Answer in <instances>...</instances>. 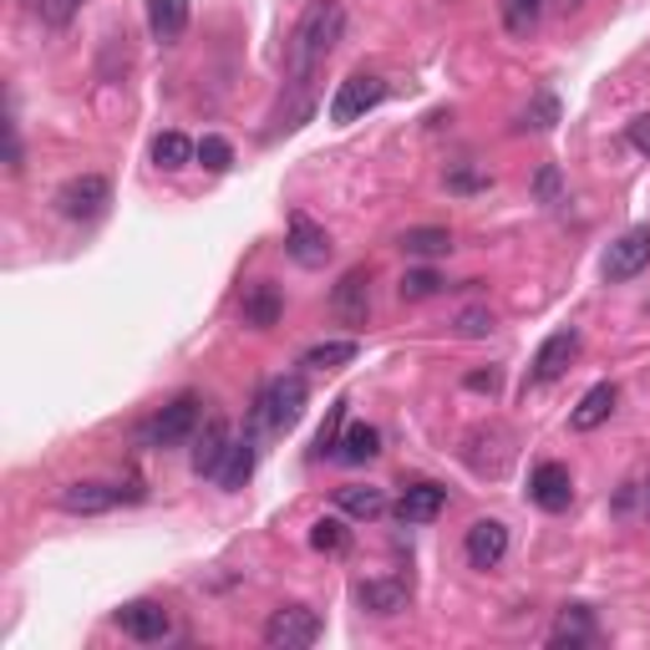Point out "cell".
Instances as JSON below:
<instances>
[{"mask_svg": "<svg viewBox=\"0 0 650 650\" xmlns=\"http://www.w3.org/2000/svg\"><path fill=\"white\" fill-rule=\"evenodd\" d=\"M341 31H346V11H341V0H311L301 11V21H295V37H290V57H285V72H290V102H280L275 122L280 128H301V118L311 112L315 102V77H321V67L331 61V51H336Z\"/></svg>", "mask_w": 650, "mask_h": 650, "instance_id": "obj_1", "label": "cell"}, {"mask_svg": "<svg viewBox=\"0 0 650 650\" xmlns=\"http://www.w3.org/2000/svg\"><path fill=\"white\" fill-rule=\"evenodd\" d=\"M305 402H311L305 376H275V382H265V392L254 397V422L270 427V433H290V427L305 417Z\"/></svg>", "mask_w": 650, "mask_h": 650, "instance_id": "obj_2", "label": "cell"}, {"mask_svg": "<svg viewBox=\"0 0 650 650\" xmlns=\"http://www.w3.org/2000/svg\"><path fill=\"white\" fill-rule=\"evenodd\" d=\"M199 433V397L193 392H183V397H173L169 407H158L153 417L143 422V433H138V443L143 447H179V443H189V437Z\"/></svg>", "mask_w": 650, "mask_h": 650, "instance_id": "obj_3", "label": "cell"}, {"mask_svg": "<svg viewBox=\"0 0 650 650\" xmlns=\"http://www.w3.org/2000/svg\"><path fill=\"white\" fill-rule=\"evenodd\" d=\"M321 615L311 605H280L265 620V646L270 650H311L321 640Z\"/></svg>", "mask_w": 650, "mask_h": 650, "instance_id": "obj_4", "label": "cell"}, {"mask_svg": "<svg viewBox=\"0 0 650 650\" xmlns=\"http://www.w3.org/2000/svg\"><path fill=\"white\" fill-rule=\"evenodd\" d=\"M386 102V82L372 72H351L346 82L336 87V97H331V122H356L366 118L372 108H382Z\"/></svg>", "mask_w": 650, "mask_h": 650, "instance_id": "obj_5", "label": "cell"}, {"mask_svg": "<svg viewBox=\"0 0 650 650\" xmlns=\"http://www.w3.org/2000/svg\"><path fill=\"white\" fill-rule=\"evenodd\" d=\"M646 265H650V224L626 230L620 240L610 244V250H605V260H600L605 280H636Z\"/></svg>", "mask_w": 650, "mask_h": 650, "instance_id": "obj_6", "label": "cell"}, {"mask_svg": "<svg viewBox=\"0 0 650 650\" xmlns=\"http://www.w3.org/2000/svg\"><path fill=\"white\" fill-rule=\"evenodd\" d=\"M108 204H112V183L102 173H82V179H72L57 193V209L67 219H97Z\"/></svg>", "mask_w": 650, "mask_h": 650, "instance_id": "obj_7", "label": "cell"}, {"mask_svg": "<svg viewBox=\"0 0 650 650\" xmlns=\"http://www.w3.org/2000/svg\"><path fill=\"white\" fill-rule=\"evenodd\" d=\"M575 356H579V331H575V325H565V331H555V336L534 351L529 382H559V376L575 366Z\"/></svg>", "mask_w": 650, "mask_h": 650, "instance_id": "obj_8", "label": "cell"}, {"mask_svg": "<svg viewBox=\"0 0 650 650\" xmlns=\"http://www.w3.org/2000/svg\"><path fill=\"white\" fill-rule=\"evenodd\" d=\"M285 250H290V260H295L301 270H321L325 260H331V250H336V244H331V234H325L321 224H315V219L295 214V219H290V240H285Z\"/></svg>", "mask_w": 650, "mask_h": 650, "instance_id": "obj_9", "label": "cell"}, {"mask_svg": "<svg viewBox=\"0 0 650 650\" xmlns=\"http://www.w3.org/2000/svg\"><path fill=\"white\" fill-rule=\"evenodd\" d=\"M331 311H336L346 325H366V315H372V275H366L362 265L346 270V275L336 280V290H331Z\"/></svg>", "mask_w": 650, "mask_h": 650, "instance_id": "obj_10", "label": "cell"}, {"mask_svg": "<svg viewBox=\"0 0 650 650\" xmlns=\"http://www.w3.org/2000/svg\"><path fill=\"white\" fill-rule=\"evenodd\" d=\"M118 630L122 636H133V640H143V646H153V640H163L173 630V615L163 610L158 600H133V605H122L118 610Z\"/></svg>", "mask_w": 650, "mask_h": 650, "instance_id": "obj_11", "label": "cell"}, {"mask_svg": "<svg viewBox=\"0 0 650 650\" xmlns=\"http://www.w3.org/2000/svg\"><path fill=\"white\" fill-rule=\"evenodd\" d=\"M463 555H468L473 569L504 565V555H508V524H498V518H478V524L468 529V539H463Z\"/></svg>", "mask_w": 650, "mask_h": 650, "instance_id": "obj_12", "label": "cell"}, {"mask_svg": "<svg viewBox=\"0 0 650 650\" xmlns=\"http://www.w3.org/2000/svg\"><path fill=\"white\" fill-rule=\"evenodd\" d=\"M529 498L544 508V514H565L569 498H575V478H569L565 463H539L529 478Z\"/></svg>", "mask_w": 650, "mask_h": 650, "instance_id": "obj_13", "label": "cell"}, {"mask_svg": "<svg viewBox=\"0 0 650 650\" xmlns=\"http://www.w3.org/2000/svg\"><path fill=\"white\" fill-rule=\"evenodd\" d=\"M122 498H143V488H112V483H72V488H61V508L67 514H108L118 508Z\"/></svg>", "mask_w": 650, "mask_h": 650, "instance_id": "obj_14", "label": "cell"}, {"mask_svg": "<svg viewBox=\"0 0 650 650\" xmlns=\"http://www.w3.org/2000/svg\"><path fill=\"white\" fill-rule=\"evenodd\" d=\"M443 508H447V488H437V483H412L407 494L397 498V524L402 529H422V524L443 518Z\"/></svg>", "mask_w": 650, "mask_h": 650, "instance_id": "obj_15", "label": "cell"}, {"mask_svg": "<svg viewBox=\"0 0 650 650\" xmlns=\"http://www.w3.org/2000/svg\"><path fill=\"white\" fill-rule=\"evenodd\" d=\"M407 600H412V590L402 585V579H362V585H356V605H362L366 615H376V620L402 615Z\"/></svg>", "mask_w": 650, "mask_h": 650, "instance_id": "obj_16", "label": "cell"}, {"mask_svg": "<svg viewBox=\"0 0 650 650\" xmlns=\"http://www.w3.org/2000/svg\"><path fill=\"white\" fill-rule=\"evenodd\" d=\"M615 402H620V386H615V382H600V386H590V392L579 397V407L569 412V427H575V433H595L600 422H610Z\"/></svg>", "mask_w": 650, "mask_h": 650, "instance_id": "obj_17", "label": "cell"}, {"mask_svg": "<svg viewBox=\"0 0 650 650\" xmlns=\"http://www.w3.org/2000/svg\"><path fill=\"white\" fill-rule=\"evenodd\" d=\"M244 325L250 331H270V325H280V315H285V295H280L270 280H260V285L244 290Z\"/></svg>", "mask_w": 650, "mask_h": 650, "instance_id": "obj_18", "label": "cell"}, {"mask_svg": "<svg viewBox=\"0 0 650 650\" xmlns=\"http://www.w3.org/2000/svg\"><path fill=\"white\" fill-rule=\"evenodd\" d=\"M148 31L163 47H173L189 31V0H148Z\"/></svg>", "mask_w": 650, "mask_h": 650, "instance_id": "obj_19", "label": "cell"}, {"mask_svg": "<svg viewBox=\"0 0 650 650\" xmlns=\"http://www.w3.org/2000/svg\"><path fill=\"white\" fill-rule=\"evenodd\" d=\"M230 427H224V422H209L204 427V437H199V447H193V473H199V478H214L219 473V463L230 458Z\"/></svg>", "mask_w": 650, "mask_h": 650, "instance_id": "obj_20", "label": "cell"}, {"mask_svg": "<svg viewBox=\"0 0 650 650\" xmlns=\"http://www.w3.org/2000/svg\"><path fill=\"white\" fill-rule=\"evenodd\" d=\"M254 458H260V453H254V443H250V437H244V443H234V447H230V458L219 463L214 483L224 488V494H240L244 483L254 478Z\"/></svg>", "mask_w": 650, "mask_h": 650, "instance_id": "obj_21", "label": "cell"}, {"mask_svg": "<svg viewBox=\"0 0 650 650\" xmlns=\"http://www.w3.org/2000/svg\"><path fill=\"white\" fill-rule=\"evenodd\" d=\"M498 16H504V31L518 41H529L544 21V0H498Z\"/></svg>", "mask_w": 650, "mask_h": 650, "instance_id": "obj_22", "label": "cell"}, {"mask_svg": "<svg viewBox=\"0 0 650 650\" xmlns=\"http://www.w3.org/2000/svg\"><path fill=\"white\" fill-rule=\"evenodd\" d=\"M376 453H382V433H376V427H366V422H351L346 433H341V447H336L341 463H372Z\"/></svg>", "mask_w": 650, "mask_h": 650, "instance_id": "obj_23", "label": "cell"}, {"mask_svg": "<svg viewBox=\"0 0 650 650\" xmlns=\"http://www.w3.org/2000/svg\"><path fill=\"white\" fill-rule=\"evenodd\" d=\"M193 158H199V143H189L183 133H158V138H153V163H158L163 173L189 169Z\"/></svg>", "mask_w": 650, "mask_h": 650, "instance_id": "obj_24", "label": "cell"}, {"mask_svg": "<svg viewBox=\"0 0 650 650\" xmlns=\"http://www.w3.org/2000/svg\"><path fill=\"white\" fill-rule=\"evenodd\" d=\"M402 254H412V260H437V254L453 250V234L437 230V224H422V230H407L402 234Z\"/></svg>", "mask_w": 650, "mask_h": 650, "instance_id": "obj_25", "label": "cell"}, {"mask_svg": "<svg viewBox=\"0 0 650 650\" xmlns=\"http://www.w3.org/2000/svg\"><path fill=\"white\" fill-rule=\"evenodd\" d=\"M356 341H321V346H311L301 356V366H311V372H336V366H346V362H356Z\"/></svg>", "mask_w": 650, "mask_h": 650, "instance_id": "obj_26", "label": "cell"}, {"mask_svg": "<svg viewBox=\"0 0 650 650\" xmlns=\"http://www.w3.org/2000/svg\"><path fill=\"white\" fill-rule=\"evenodd\" d=\"M336 504H341V514H351V518H382L386 514L382 488H341Z\"/></svg>", "mask_w": 650, "mask_h": 650, "instance_id": "obj_27", "label": "cell"}, {"mask_svg": "<svg viewBox=\"0 0 650 650\" xmlns=\"http://www.w3.org/2000/svg\"><path fill=\"white\" fill-rule=\"evenodd\" d=\"M590 636H595L590 610H585V605H575V610L559 615V626H555V636H549V646H585Z\"/></svg>", "mask_w": 650, "mask_h": 650, "instance_id": "obj_28", "label": "cell"}, {"mask_svg": "<svg viewBox=\"0 0 650 650\" xmlns=\"http://www.w3.org/2000/svg\"><path fill=\"white\" fill-rule=\"evenodd\" d=\"M311 544L321 549V555H341V549L351 544V534H346V524H341V518H321V524L311 529Z\"/></svg>", "mask_w": 650, "mask_h": 650, "instance_id": "obj_29", "label": "cell"}, {"mask_svg": "<svg viewBox=\"0 0 650 650\" xmlns=\"http://www.w3.org/2000/svg\"><path fill=\"white\" fill-rule=\"evenodd\" d=\"M341 427H346V402H331V417H325L321 437H315V458H331L341 447Z\"/></svg>", "mask_w": 650, "mask_h": 650, "instance_id": "obj_30", "label": "cell"}, {"mask_svg": "<svg viewBox=\"0 0 650 650\" xmlns=\"http://www.w3.org/2000/svg\"><path fill=\"white\" fill-rule=\"evenodd\" d=\"M397 290H402V301H427V295L443 290V280H437V270H407Z\"/></svg>", "mask_w": 650, "mask_h": 650, "instance_id": "obj_31", "label": "cell"}, {"mask_svg": "<svg viewBox=\"0 0 650 650\" xmlns=\"http://www.w3.org/2000/svg\"><path fill=\"white\" fill-rule=\"evenodd\" d=\"M199 163H204L209 173H230V169H234V148L224 143V138L209 133L204 143H199Z\"/></svg>", "mask_w": 650, "mask_h": 650, "instance_id": "obj_32", "label": "cell"}, {"mask_svg": "<svg viewBox=\"0 0 650 650\" xmlns=\"http://www.w3.org/2000/svg\"><path fill=\"white\" fill-rule=\"evenodd\" d=\"M494 331V311L488 305H468V311L458 315V336H468V341H483Z\"/></svg>", "mask_w": 650, "mask_h": 650, "instance_id": "obj_33", "label": "cell"}, {"mask_svg": "<svg viewBox=\"0 0 650 650\" xmlns=\"http://www.w3.org/2000/svg\"><path fill=\"white\" fill-rule=\"evenodd\" d=\"M534 193H539V204H559V193H565V179H559L555 163H549V169H539V179H534Z\"/></svg>", "mask_w": 650, "mask_h": 650, "instance_id": "obj_34", "label": "cell"}, {"mask_svg": "<svg viewBox=\"0 0 650 650\" xmlns=\"http://www.w3.org/2000/svg\"><path fill=\"white\" fill-rule=\"evenodd\" d=\"M77 11H82V0H41V21L47 26H67Z\"/></svg>", "mask_w": 650, "mask_h": 650, "instance_id": "obj_35", "label": "cell"}, {"mask_svg": "<svg viewBox=\"0 0 650 650\" xmlns=\"http://www.w3.org/2000/svg\"><path fill=\"white\" fill-rule=\"evenodd\" d=\"M555 118H559V102H555V97H539V102H534V112L524 118V128H539V133H544V128H555Z\"/></svg>", "mask_w": 650, "mask_h": 650, "instance_id": "obj_36", "label": "cell"}, {"mask_svg": "<svg viewBox=\"0 0 650 650\" xmlns=\"http://www.w3.org/2000/svg\"><path fill=\"white\" fill-rule=\"evenodd\" d=\"M488 183H494V179H488V173H468V169L447 173V189H453V193H483V189H488Z\"/></svg>", "mask_w": 650, "mask_h": 650, "instance_id": "obj_37", "label": "cell"}, {"mask_svg": "<svg viewBox=\"0 0 650 650\" xmlns=\"http://www.w3.org/2000/svg\"><path fill=\"white\" fill-rule=\"evenodd\" d=\"M630 148H636L640 158H650V112H640V118L630 122Z\"/></svg>", "mask_w": 650, "mask_h": 650, "instance_id": "obj_38", "label": "cell"}, {"mask_svg": "<svg viewBox=\"0 0 650 650\" xmlns=\"http://www.w3.org/2000/svg\"><path fill=\"white\" fill-rule=\"evenodd\" d=\"M468 392H488V397H494V392H498V372H494V366H488V372H473L468 376Z\"/></svg>", "mask_w": 650, "mask_h": 650, "instance_id": "obj_39", "label": "cell"}, {"mask_svg": "<svg viewBox=\"0 0 650 650\" xmlns=\"http://www.w3.org/2000/svg\"><path fill=\"white\" fill-rule=\"evenodd\" d=\"M579 6H585V0H565V11H579Z\"/></svg>", "mask_w": 650, "mask_h": 650, "instance_id": "obj_40", "label": "cell"}]
</instances>
